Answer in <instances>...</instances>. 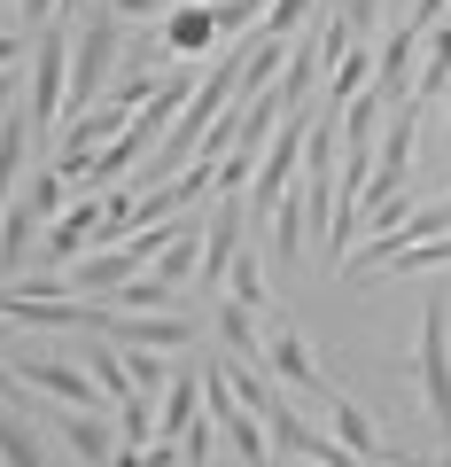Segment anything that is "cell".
<instances>
[{
	"label": "cell",
	"mask_w": 451,
	"mask_h": 467,
	"mask_svg": "<svg viewBox=\"0 0 451 467\" xmlns=\"http://www.w3.org/2000/svg\"><path fill=\"white\" fill-rule=\"evenodd\" d=\"M118 47H125V24L109 16V8H94V16L78 24V47H70V101H63L70 117H86V109L101 101V86H109V63H118Z\"/></svg>",
	"instance_id": "1"
},
{
	"label": "cell",
	"mask_w": 451,
	"mask_h": 467,
	"mask_svg": "<svg viewBox=\"0 0 451 467\" xmlns=\"http://www.w3.org/2000/svg\"><path fill=\"white\" fill-rule=\"evenodd\" d=\"M420 398H428V429L451 444V335H444V296L428 288V312H420V350H413Z\"/></svg>",
	"instance_id": "2"
},
{
	"label": "cell",
	"mask_w": 451,
	"mask_h": 467,
	"mask_svg": "<svg viewBox=\"0 0 451 467\" xmlns=\"http://www.w3.org/2000/svg\"><path fill=\"white\" fill-rule=\"evenodd\" d=\"M303 140H312V117H281V133H272L265 164L250 180V218H272L288 195H296V164H303Z\"/></svg>",
	"instance_id": "3"
},
{
	"label": "cell",
	"mask_w": 451,
	"mask_h": 467,
	"mask_svg": "<svg viewBox=\"0 0 451 467\" xmlns=\"http://www.w3.org/2000/svg\"><path fill=\"white\" fill-rule=\"evenodd\" d=\"M8 367H16V382H24V389H39V398L101 413V389H94V374H86L78 358H63V350H8Z\"/></svg>",
	"instance_id": "4"
},
{
	"label": "cell",
	"mask_w": 451,
	"mask_h": 467,
	"mask_svg": "<svg viewBox=\"0 0 451 467\" xmlns=\"http://www.w3.org/2000/svg\"><path fill=\"white\" fill-rule=\"evenodd\" d=\"M265 374L288 389V398H312V405H334V398H343V389H327V374L312 367V343H303V327H288V319L265 335Z\"/></svg>",
	"instance_id": "5"
},
{
	"label": "cell",
	"mask_w": 451,
	"mask_h": 467,
	"mask_svg": "<svg viewBox=\"0 0 451 467\" xmlns=\"http://www.w3.org/2000/svg\"><path fill=\"white\" fill-rule=\"evenodd\" d=\"M101 226H109V187H86V195L39 234V265H78V250L101 242Z\"/></svg>",
	"instance_id": "6"
},
{
	"label": "cell",
	"mask_w": 451,
	"mask_h": 467,
	"mask_svg": "<svg viewBox=\"0 0 451 467\" xmlns=\"http://www.w3.org/2000/svg\"><path fill=\"white\" fill-rule=\"evenodd\" d=\"M109 343H125V350H187L195 343V319L187 312H109Z\"/></svg>",
	"instance_id": "7"
},
{
	"label": "cell",
	"mask_w": 451,
	"mask_h": 467,
	"mask_svg": "<svg viewBox=\"0 0 451 467\" xmlns=\"http://www.w3.org/2000/svg\"><path fill=\"white\" fill-rule=\"evenodd\" d=\"M420 24H405V32H389V39H374V94L389 101V109H397V101H413V55H420Z\"/></svg>",
	"instance_id": "8"
},
{
	"label": "cell",
	"mask_w": 451,
	"mask_h": 467,
	"mask_svg": "<svg viewBox=\"0 0 451 467\" xmlns=\"http://www.w3.org/2000/svg\"><path fill=\"white\" fill-rule=\"evenodd\" d=\"M47 429L63 436V444L78 451L86 467H109V460H118V429H109L101 413H86V405H55V413H47Z\"/></svg>",
	"instance_id": "9"
},
{
	"label": "cell",
	"mask_w": 451,
	"mask_h": 467,
	"mask_svg": "<svg viewBox=\"0 0 451 467\" xmlns=\"http://www.w3.org/2000/svg\"><path fill=\"white\" fill-rule=\"evenodd\" d=\"M327 420H334V436H343V444H351V451H358V460H366V467H405V451L389 444L382 429H374V413H366V405L334 398V405H327Z\"/></svg>",
	"instance_id": "10"
},
{
	"label": "cell",
	"mask_w": 451,
	"mask_h": 467,
	"mask_svg": "<svg viewBox=\"0 0 451 467\" xmlns=\"http://www.w3.org/2000/svg\"><path fill=\"white\" fill-rule=\"evenodd\" d=\"M156 39H164V55L195 63V55H210L226 32H218V8H210V0H195V8H164V32H156Z\"/></svg>",
	"instance_id": "11"
},
{
	"label": "cell",
	"mask_w": 451,
	"mask_h": 467,
	"mask_svg": "<svg viewBox=\"0 0 451 467\" xmlns=\"http://www.w3.org/2000/svg\"><path fill=\"white\" fill-rule=\"evenodd\" d=\"M210 335H218V350H226V358H241V367H265V335L250 327V304L218 296V304H210Z\"/></svg>",
	"instance_id": "12"
},
{
	"label": "cell",
	"mask_w": 451,
	"mask_h": 467,
	"mask_svg": "<svg viewBox=\"0 0 451 467\" xmlns=\"http://www.w3.org/2000/svg\"><path fill=\"white\" fill-rule=\"evenodd\" d=\"M281 70H288V39H265V32H257L250 47H241L234 101H257V94H272V86H281Z\"/></svg>",
	"instance_id": "13"
},
{
	"label": "cell",
	"mask_w": 451,
	"mask_h": 467,
	"mask_svg": "<svg viewBox=\"0 0 451 467\" xmlns=\"http://www.w3.org/2000/svg\"><path fill=\"white\" fill-rule=\"evenodd\" d=\"M78 367L94 374V389H101V398H109V405H125V398H133V389H140V382H133V367H125V350L109 343V335H86Z\"/></svg>",
	"instance_id": "14"
},
{
	"label": "cell",
	"mask_w": 451,
	"mask_h": 467,
	"mask_svg": "<svg viewBox=\"0 0 451 467\" xmlns=\"http://www.w3.org/2000/svg\"><path fill=\"white\" fill-rule=\"evenodd\" d=\"M366 86H374V39H351V47H343V63L327 70V109H351Z\"/></svg>",
	"instance_id": "15"
},
{
	"label": "cell",
	"mask_w": 451,
	"mask_h": 467,
	"mask_svg": "<svg viewBox=\"0 0 451 467\" xmlns=\"http://www.w3.org/2000/svg\"><path fill=\"white\" fill-rule=\"evenodd\" d=\"M32 226H39V202L16 195V202H8V218H0V273H16V265H32V257H39Z\"/></svg>",
	"instance_id": "16"
},
{
	"label": "cell",
	"mask_w": 451,
	"mask_h": 467,
	"mask_svg": "<svg viewBox=\"0 0 451 467\" xmlns=\"http://www.w3.org/2000/svg\"><path fill=\"white\" fill-rule=\"evenodd\" d=\"M0 467H47V444L24 405H0Z\"/></svg>",
	"instance_id": "17"
},
{
	"label": "cell",
	"mask_w": 451,
	"mask_h": 467,
	"mask_svg": "<svg viewBox=\"0 0 451 467\" xmlns=\"http://www.w3.org/2000/svg\"><path fill=\"white\" fill-rule=\"evenodd\" d=\"M413 94L428 101V109H436V101L451 94V16H444V24H436V32H428V63H420V78H413Z\"/></svg>",
	"instance_id": "18"
},
{
	"label": "cell",
	"mask_w": 451,
	"mask_h": 467,
	"mask_svg": "<svg viewBox=\"0 0 451 467\" xmlns=\"http://www.w3.org/2000/svg\"><path fill=\"white\" fill-rule=\"evenodd\" d=\"M179 304V281H164V273H133V281L109 296V312H171Z\"/></svg>",
	"instance_id": "19"
},
{
	"label": "cell",
	"mask_w": 451,
	"mask_h": 467,
	"mask_svg": "<svg viewBox=\"0 0 451 467\" xmlns=\"http://www.w3.org/2000/svg\"><path fill=\"white\" fill-rule=\"evenodd\" d=\"M272 265H303V234H312V218H303V195H288L281 211H272Z\"/></svg>",
	"instance_id": "20"
},
{
	"label": "cell",
	"mask_w": 451,
	"mask_h": 467,
	"mask_svg": "<svg viewBox=\"0 0 451 467\" xmlns=\"http://www.w3.org/2000/svg\"><path fill=\"white\" fill-rule=\"evenodd\" d=\"M226 296L250 304V312H257V304H272V296H265V257H257V250L234 257V273H226Z\"/></svg>",
	"instance_id": "21"
},
{
	"label": "cell",
	"mask_w": 451,
	"mask_h": 467,
	"mask_svg": "<svg viewBox=\"0 0 451 467\" xmlns=\"http://www.w3.org/2000/svg\"><path fill=\"white\" fill-rule=\"evenodd\" d=\"M118 444H133V451H149V444H156V405L140 398V389L118 405Z\"/></svg>",
	"instance_id": "22"
},
{
	"label": "cell",
	"mask_w": 451,
	"mask_h": 467,
	"mask_svg": "<svg viewBox=\"0 0 451 467\" xmlns=\"http://www.w3.org/2000/svg\"><path fill=\"white\" fill-rule=\"evenodd\" d=\"M210 8H218V32H226V39L257 32V24L272 16V0H210Z\"/></svg>",
	"instance_id": "23"
},
{
	"label": "cell",
	"mask_w": 451,
	"mask_h": 467,
	"mask_svg": "<svg viewBox=\"0 0 451 467\" xmlns=\"http://www.w3.org/2000/svg\"><path fill=\"white\" fill-rule=\"evenodd\" d=\"M257 32H265V39H303V32H312V0H272V16L257 24Z\"/></svg>",
	"instance_id": "24"
},
{
	"label": "cell",
	"mask_w": 451,
	"mask_h": 467,
	"mask_svg": "<svg viewBox=\"0 0 451 467\" xmlns=\"http://www.w3.org/2000/svg\"><path fill=\"white\" fill-rule=\"evenodd\" d=\"M24 195L39 202V218H63V211H70V180H63V171H32V187H24Z\"/></svg>",
	"instance_id": "25"
},
{
	"label": "cell",
	"mask_w": 451,
	"mask_h": 467,
	"mask_svg": "<svg viewBox=\"0 0 451 467\" xmlns=\"http://www.w3.org/2000/svg\"><path fill=\"white\" fill-rule=\"evenodd\" d=\"M436 234H451V195H444V202H420V211H413V226H405V250H413V242H436Z\"/></svg>",
	"instance_id": "26"
},
{
	"label": "cell",
	"mask_w": 451,
	"mask_h": 467,
	"mask_svg": "<svg viewBox=\"0 0 451 467\" xmlns=\"http://www.w3.org/2000/svg\"><path fill=\"white\" fill-rule=\"evenodd\" d=\"M343 24L351 39H382V0H343Z\"/></svg>",
	"instance_id": "27"
},
{
	"label": "cell",
	"mask_w": 451,
	"mask_h": 467,
	"mask_svg": "<svg viewBox=\"0 0 451 467\" xmlns=\"http://www.w3.org/2000/svg\"><path fill=\"white\" fill-rule=\"evenodd\" d=\"M118 350H125V343H118ZM125 367H133V382H140V389H164V382H171L156 350H125Z\"/></svg>",
	"instance_id": "28"
},
{
	"label": "cell",
	"mask_w": 451,
	"mask_h": 467,
	"mask_svg": "<svg viewBox=\"0 0 451 467\" xmlns=\"http://www.w3.org/2000/svg\"><path fill=\"white\" fill-rule=\"evenodd\" d=\"M210 444H218V420L202 413L195 429H187V444H179V451H187V467H202V460H210Z\"/></svg>",
	"instance_id": "29"
},
{
	"label": "cell",
	"mask_w": 451,
	"mask_h": 467,
	"mask_svg": "<svg viewBox=\"0 0 451 467\" xmlns=\"http://www.w3.org/2000/svg\"><path fill=\"white\" fill-rule=\"evenodd\" d=\"M101 8H109L118 24H149V16H164V0H101Z\"/></svg>",
	"instance_id": "30"
},
{
	"label": "cell",
	"mask_w": 451,
	"mask_h": 467,
	"mask_svg": "<svg viewBox=\"0 0 451 467\" xmlns=\"http://www.w3.org/2000/svg\"><path fill=\"white\" fill-rule=\"evenodd\" d=\"M16 109H24V78H16V70H0V125H8Z\"/></svg>",
	"instance_id": "31"
},
{
	"label": "cell",
	"mask_w": 451,
	"mask_h": 467,
	"mask_svg": "<svg viewBox=\"0 0 451 467\" xmlns=\"http://www.w3.org/2000/svg\"><path fill=\"white\" fill-rule=\"evenodd\" d=\"M0 405H24V382H16V367L0 358Z\"/></svg>",
	"instance_id": "32"
},
{
	"label": "cell",
	"mask_w": 451,
	"mask_h": 467,
	"mask_svg": "<svg viewBox=\"0 0 451 467\" xmlns=\"http://www.w3.org/2000/svg\"><path fill=\"white\" fill-rule=\"evenodd\" d=\"M16 63H32V47H16V39L0 32V70H16Z\"/></svg>",
	"instance_id": "33"
},
{
	"label": "cell",
	"mask_w": 451,
	"mask_h": 467,
	"mask_svg": "<svg viewBox=\"0 0 451 467\" xmlns=\"http://www.w3.org/2000/svg\"><path fill=\"white\" fill-rule=\"evenodd\" d=\"M16 8H24V24H47L55 8H63V0H16Z\"/></svg>",
	"instance_id": "34"
},
{
	"label": "cell",
	"mask_w": 451,
	"mask_h": 467,
	"mask_svg": "<svg viewBox=\"0 0 451 467\" xmlns=\"http://www.w3.org/2000/svg\"><path fill=\"white\" fill-rule=\"evenodd\" d=\"M109 467H149V451H133V444H118V460Z\"/></svg>",
	"instance_id": "35"
},
{
	"label": "cell",
	"mask_w": 451,
	"mask_h": 467,
	"mask_svg": "<svg viewBox=\"0 0 451 467\" xmlns=\"http://www.w3.org/2000/svg\"><path fill=\"white\" fill-rule=\"evenodd\" d=\"M171 8H195V0H171Z\"/></svg>",
	"instance_id": "36"
},
{
	"label": "cell",
	"mask_w": 451,
	"mask_h": 467,
	"mask_svg": "<svg viewBox=\"0 0 451 467\" xmlns=\"http://www.w3.org/2000/svg\"><path fill=\"white\" fill-rule=\"evenodd\" d=\"M296 467H312V460H296Z\"/></svg>",
	"instance_id": "37"
}]
</instances>
